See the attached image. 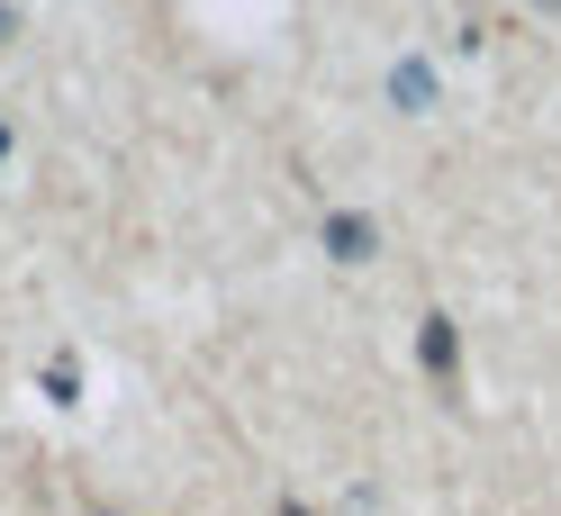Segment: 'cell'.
Segmentation results:
<instances>
[{
	"instance_id": "cell-4",
	"label": "cell",
	"mask_w": 561,
	"mask_h": 516,
	"mask_svg": "<svg viewBox=\"0 0 561 516\" xmlns=\"http://www.w3.org/2000/svg\"><path fill=\"white\" fill-rule=\"evenodd\" d=\"M280 516H299V507H280Z\"/></svg>"
},
{
	"instance_id": "cell-2",
	"label": "cell",
	"mask_w": 561,
	"mask_h": 516,
	"mask_svg": "<svg viewBox=\"0 0 561 516\" xmlns=\"http://www.w3.org/2000/svg\"><path fill=\"white\" fill-rule=\"evenodd\" d=\"M426 371H435V381H453V371H462V335H453L444 318H426Z\"/></svg>"
},
{
	"instance_id": "cell-3",
	"label": "cell",
	"mask_w": 561,
	"mask_h": 516,
	"mask_svg": "<svg viewBox=\"0 0 561 516\" xmlns=\"http://www.w3.org/2000/svg\"><path fill=\"white\" fill-rule=\"evenodd\" d=\"M0 154H10V136H0Z\"/></svg>"
},
{
	"instance_id": "cell-1",
	"label": "cell",
	"mask_w": 561,
	"mask_h": 516,
	"mask_svg": "<svg viewBox=\"0 0 561 516\" xmlns=\"http://www.w3.org/2000/svg\"><path fill=\"white\" fill-rule=\"evenodd\" d=\"M371 245H380V236H371V218H354V209H344V218H327V254H335V263H371Z\"/></svg>"
}]
</instances>
